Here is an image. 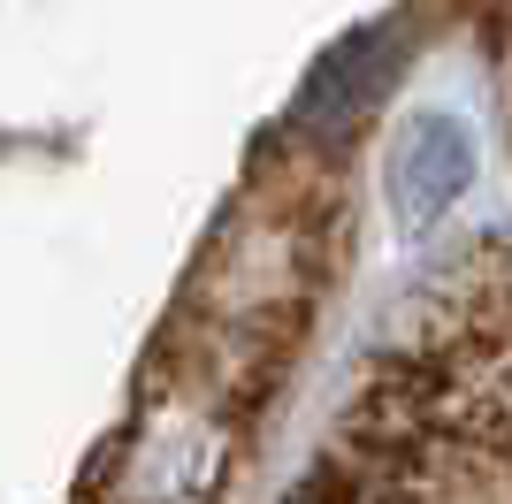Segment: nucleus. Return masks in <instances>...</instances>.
I'll return each mask as SVG.
<instances>
[{"mask_svg": "<svg viewBox=\"0 0 512 504\" xmlns=\"http://www.w3.org/2000/svg\"><path fill=\"white\" fill-rule=\"evenodd\" d=\"M467 184H474V138L451 115H413L390 146V214L406 230H428Z\"/></svg>", "mask_w": 512, "mask_h": 504, "instance_id": "1", "label": "nucleus"}, {"mask_svg": "<svg viewBox=\"0 0 512 504\" xmlns=\"http://www.w3.org/2000/svg\"><path fill=\"white\" fill-rule=\"evenodd\" d=\"M390 54H398L390 31H360V39H344L337 54L306 77V92H299V130H306V138H344V130L360 123L367 107L383 100L390 69H398Z\"/></svg>", "mask_w": 512, "mask_h": 504, "instance_id": "2", "label": "nucleus"}]
</instances>
